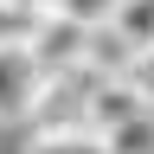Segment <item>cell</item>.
Returning <instances> with one entry per match:
<instances>
[{"label":"cell","instance_id":"cell-1","mask_svg":"<svg viewBox=\"0 0 154 154\" xmlns=\"http://www.w3.org/2000/svg\"><path fill=\"white\" fill-rule=\"evenodd\" d=\"M26 51L38 58V71H45V77H58V71H77V64H84V58H90V26H77V19L71 13H38V32L26 38Z\"/></svg>","mask_w":154,"mask_h":154},{"label":"cell","instance_id":"cell-2","mask_svg":"<svg viewBox=\"0 0 154 154\" xmlns=\"http://www.w3.org/2000/svg\"><path fill=\"white\" fill-rule=\"evenodd\" d=\"M38 84H45L38 58H32L26 45H0V122H19V116H32Z\"/></svg>","mask_w":154,"mask_h":154},{"label":"cell","instance_id":"cell-3","mask_svg":"<svg viewBox=\"0 0 154 154\" xmlns=\"http://www.w3.org/2000/svg\"><path fill=\"white\" fill-rule=\"evenodd\" d=\"M141 109H154V103H148V96L128 84V71L96 77V84H90V96H84V122H90L96 135H109L116 122H128V116H141Z\"/></svg>","mask_w":154,"mask_h":154},{"label":"cell","instance_id":"cell-4","mask_svg":"<svg viewBox=\"0 0 154 154\" xmlns=\"http://www.w3.org/2000/svg\"><path fill=\"white\" fill-rule=\"evenodd\" d=\"M103 26L122 38L128 51H154V0H116Z\"/></svg>","mask_w":154,"mask_h":154},{"label":"cell","instance_id":"cell-5","mask_svg":"<svg viewBox=\"0 0 154 154\" xmlns=\"http://www.w3.org/2000/svg\"><path fill=\"white\" fill-rule=\"evenodd\" d=\"M26 154H109V141H103L96 128H84V122H71V128H38Z\"/></svg>","mask_w":154,"mask_h":154},{"label":"cell","instance_id":"cell-6","mask_svg":"<svg viewBox=\"0 0 154 154\" xmlns=\"http://www.w3.org/2000/svg\"><path fill=\"white\" fill-rule=\"evenodd\" d=\"M103 141H109V154H154V109L128 116V122H116Z\"/></svg>","mask_w":154,"mask_h":154},{"label":"cell","instance_id":"cell-7","mask_svg":"<svg viewBox=\"0 0 154 154\" xmlns=\"http://www.w3.org/2000/svg\"><path fill=\"white\" fill-rule=\"evenodd\" d=\"M38 13L45 7H26V0H0V45H26L38 32Z\"/></svg>","mask_w":154,"mask_h":154},{"label":"cell","instance_id":"cell-8","mask_svg":"<svg viewBox=\"0 0 154 154\" xmlns=\"http://www.w3.org/2000/svg\"><path fill=\"white\" fill-rule=\"evenodd\" d=\"M109 7H116V0H51V13H71L77 26H103Z\"/></svg>","mask_w":154,"mask_h":154},{"label":"cell","instance_id":"cell-9","mask_svg":"<svg viewBox=\"0 0 154 154\" xmlns=\"http://www.w3.org/2000/svg\"><path fill=\"white\" fill-rule=\"evenodd\" d=\"M128 84L154 103V51H135V58H128Z\"/></svg>","mask_w":154,"mask_h":154}]
</instances>
